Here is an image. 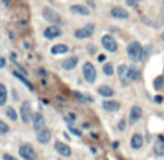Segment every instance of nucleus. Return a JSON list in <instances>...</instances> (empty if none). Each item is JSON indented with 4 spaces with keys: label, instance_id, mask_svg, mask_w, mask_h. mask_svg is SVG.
Instances as JSON below:
<instances>
[{
    "label": "nucleus",
    "instance_id": "f8f14e48",
    "mask_svg": "<svg viewBox=\"0 0 164 160\" xmlns=\"http://www.w3.org/2000/svg\"><path fill=\"white\" fill-rule=\"evenodd\" d=\"M111 14H112V17H115V19H128V12L123 9V7H120V6H115V7H112L111 9Z\"/></svg>",
    "mask_w": 164,
    "mask_h": 160
},
{
    "label": "nucleus",
    "instance_id": "2f4dec72",
    "mask_svg": "<svg viewBox=\"0 0 164 160\" xmlns=\"http://www.w3.org/2000/svg\"><path fill=\"white\" fill-rule=\"evenodd\" d=\"M118 130H120V131H124V130H125V121L124 120H121L118 123Z\"/></svg>",
    "mask_w": 164,
    "mask_h": 160
},
{
    "label": "nucleus",
    "instance_id": "20e7f679",
    "mask_svg": "<svg viewBox=\"0 0 164 160\" xmlns=\"http://www.w3.org/2000/svg\"><path fill=\"white\" fill-rule=\"evenodd\" d=\"M43 17H45V20H48V22H51V23H55V25H61L62 23V17H61V14L56 13L53 9H51V7H45L43 9Z\"/></svg>",
    "mask_w": 164,
    "mask_h": 160
},
{
    "label": "nucleus",
    "instance_id": "0eeeda50",
    "mask_svg": "<svg viewBox=\"0 0 164 160\" xmlns=\"http://www.w3.org/2000/svg\"><path fill=\"white\" fill-rule=\"evenodd\" d=\"M102 46L108 51V52H115L117 49H118V45H117V42L115 39L112 38V36H109V35H105V36H102Z\"/></svg>",
    "mask_w": 164,
    "mask_h": 160
},
{
    "label": "nucleus",
    "instance_id": "2eb2a0df",
    "mask_svg": "<svg viewBox=\"0 0 164 160\" xmlns=\"http://www.w3.org/2000/svg\"><path fill=\"white\" fill-rule=\"evenodd\" d=\"M130 144H131V147H133V149H135V150L141 149V147H143V144H144V137H143L141 134H134V136L131 137Z\"/></svg>",
    "mask_w": 164,
    "mask_h": 160
},
{
    "label": "nucleus",
    "instance_id": "393cba45",
    "mask_svg": "<svg viewBox=\"0 0 164 160\" xmlns=\"http://www.w3.org/2000/svg\"><path fill=\"white\" fill-rule=\"evenodd\" d=\"M6 116L10 118L12 121H16L17 120V114H16V111H14L13 107H9L7 110H6Z\"/></svg>",
    "mask_w": 164,
    "mask_h": 160
},
{
    "label": "nucleus",
    "instance_id": "b1692460",
    "mask_svg": "<svg viewBox=\"0 0 164 160\" xmlns=\"http://www.w3.org/2000/svg\"><path fill=\"white\" fill-rule=\"evenodd\" d=\"M73 95H75L78 100L83 101V103H92V101H94V100H92V97H89V95H86V94H81V93H78V91H75Z\"/></svg>",
    "mask_w": 164,
    "mask_h": 160
},
{
    "label": "nucleus",
    "instance_id": "1a4fd4ad",
    "mask_svg": "<svg viewBox=\"0 0 164 160\" xmlns=\"http://www.w3.org/2000/svg\"><path fill=\"white\" fill-rule=\"evenodd\" d=\"M55 150L61 154V156H65V157H69L71 154H72V150H71V147L68 144H65L63 141H55Z\"/></svg>",
    "mask_w": 164,
    "mask_h": 160
},
{
    "label": "nucleus",
    "instance_id": "6ab92c4d",
    "mask_svg": "<svg viewBox=\"0 0 164 160\" xmlns=\"http://www.w3.org/2000/svg\"><path fill=\"white\" fill-rule=\"evenodd\" d=\"M98 93H99V95H102V97H105V98H109V97L114 95V90H112L109 85H101V87L98 88Z\"/></svg>",
    "mask_w": 164,
    "mask_h": 160
},
{
    "label": "nucleus",
    "instance_id": "dca6fc26",
    "mask_svg": "<svg viewBox=\"0 0 164 160\" xmlns=\"http://www.w3.org/2000/svg\"><path fill=\"white\" fill-rule=\"evenodd\" d=\"M102 107H104V110H107V111H117V110H120V103L118 101H114V100H105L104 103H102Z\"/></svg>",
    "mask_w": 164,
    "mask_h": 160
},
{
    "label": "nucleus",
    "instance_id": "6e6552de",
    "mask_svg": "<svg viewBox=\"0 0 164 160\" xmlns=\"http://www.w3.org/2000/svg\"><path fill=\"white\" fill-rule=\"evenodd\" d=\"M32 123H33V128L36 133H39L42 128H45V117L41 113H33L32 116Z\"/></svg>",
    "mask_w": 164,
    "mask_h": 160
},
{
    "label": "nucleus",
    "instance_id": "4be33fe9",
    "mask_svg": "<svg viewBox=\"0 0 164 160\" xmlns=\"http://www.w3.org/2000/svg\"><path fill=\"white\" fill-rule=\"evenodd\" d=\"M127 77H128V81H135V80L140 78V72H138L137 68H128V74H127Z\"/></svg>",
    "mask_w": 164,
    "mask_h": 160
},
{
    "label": "nucleus",
    "instance_id": "7ed1b4c3",
    "mask_svg": "<svg viewBox=\"0 0 164 160\" xmlns=\"http://www.w3.org/2000/svg\"><path fill=\"white\" fill-rule=\"evenodd\" d=\"M82 74H83V78H85L86 82H89V84H94V82H95L96 69L91 62H85V64H83V67H82Z\"/></svg>",
    "mask_w": 164,
    "mask_h": 160
},
{
    "label": "nucleus",
    "instance_id": "423d86ee",
    "mask_svg": "<svg viewBox=\"0 0 164 160\" xmlns=\"http://www.w3.org/2000/svg\"><path fill=\"white\" fill-rule=\"evenodd\" d=\"M32 116H33V113H32L30 103H29V101L22 103V107H20V117H22V121H23L25 124H29V123L32 121Z\"/></svg>",
    "mask_w": 164,
    "mask_h": 160
},
{
    "label": "nucleus",
    "instance_id": "9d476101",
    "mask_svg": "<svg viewBox=\"0 0 164 160\" xmlns=\"http://www.w3.org/2000/svg\"><path fill=\"white\" fill-rule=\"evenodd\" d=\"M61 33H62V30L59 29V26H49L45 29V32H43V35H45V38L46 39H55V38H58V36H61Z\"/></svg>",
    "mask_w": 164,
    "mask_h": 160
},
{
    "label": "nucleus",
    "instance_id": "72a5a7b5",
    "mask_svg": "<svg viewBox=\"0 0 164 160\" xmlns=\"http://www.w3.org/2000/svg\"><path fill=\"white\" fill-rule=\"evenodd\" d=\"M71 133L76 134V136H81V131H78V130H75V128H71Z\"/></svg>",
    "mask_w": 164,
    "mask_h": 160
},
{
    "label": "nucleus",
    "instance_id": "f257e3e1",
    "mask_svg": "<svg viewBox=\"0 0 164 160\" xmlns=\"http://www.w3.org/2000/svg\"><path fill=\"white\" fill-rule=\"evenodd\" d=\"M127 53L133 61H141L143 59V46L140 42H131L127 48Z\"/></svg>",
    "mask_w": 164,
    "mask_h": 160
},
{
    "label": "nucleus",
    "instance_id": "f3484780",
    "mask_svg": "<svg viewBox=\"0 0 164 160\" xmlns=\"http://www.w3.org/2000/svg\"><path fill=\"white\" fill-rule=\"evenodd\" d=\"M71 12L76 14H82V16H88L89 14V9L86 6H82V4H73L71 7Z\"/></svg>",
    "mask_w": 164,
    "mask_h": 160
},
{
    "label": "nucleus",
    "instance_id": "c756f323",
    "mask_svg": "<svg viewBox=\"0 0 164 160\" xmlns=\"http://www.w3.org/2000/svg\"><path fill=\"white\" fill-rule=\"evenodd\" d=\"M125 3H127L130 7H137V3H138V0H125Z\"/></svg>",
    "mask_w": 164,
    "mask_h": 160
},
{
    "label": "nucleus",
    "instance_id": "bb28decb",
    "mask_svg": "<svg viewBox=\"0 0 164 160\" xmlns=\"http://www.w3.org/2000/svg\"><path fill=\"white\" fill-rule=\"evenodd\" d=\"M9 131H10L9 126H7L3 120H0V134H7Z\"/></svg>",
    "mask_w": 164,
    "mask_h": 160
},
{
    "label": "nucleus",
    "instance_id": "ddd939ff",
    "mask_svg": "<svg viewBox=\"0 0 164 160\" xmlns=\"http://www.w3.org/2000/svg\"><path fill=\"white\" fill-rule=\"evenodd\" d=\"M141 116H143V110H141V107L134 105L133 108H131V111H130V121H131V123H137V121L141 118Z\"/></svg>",
    "mask_w": 164,
    "mask_h": 160
},
{
    "label": "nucleus",
    "instance_id": "39448f33",
    "mask_svg": "<svg viewBox=\"0 0 164 160\" xmlns=\"http://www.w3.org/2000/svg\"><path fill=\"white\" fill-rule=\"evenodd\" d=\"M94 30H95V25L89 23L86 26L75 30V38H78V39H88V38H91L94 35Z\"/></svg>",
    "mask_w": 164,
    "mask_h": 160
},
{
    "label": "nucleus",
    "instance_id": "4468645a",
    "mask_svg": "<svg viewBox=\"0 0 164 160\" xmlns=\"http://www.w3.org/2000/svg\"><path fill=\"white\" fill-rule=\"evenodd\" d=\"M78 56H71L68 59H65L63 62H62V68L63 69H66V71H71V69H73V68L78 65Z\"/></svg>",
    "mask_w": 164,
    "mask_h": 160
},
{
    "label": "nucleus",
    "instance_id": "5701e85b",
    "mask_svg": "<svg viewBox=\"0 0 164 160\" xmlns=\"http://www.w3.org/2000/svg\"><path fill=\"white\" fill-rule=\"evenodd\" d=\"M154 153L157 154V156H164V141H157L155 144H154Z\"/></svg>",
    "mask_w": 164,
    "mask_h": 160
},
{
    "label": "nucleus",
    "instance_id": "412c9836",
    "mask_svg": "<svg viewBox=\"0 0 164 160\" xmlns=\"http://www.w3.org/2000/svg\"><path fill=\"white\" fill-rule=\"evenodd\" d=\"M7 101V90L4 87V84L0 82V107H3Z\"/></svg>",
    "mask_w": 164,
    "mask_h": 160
},
{
    "label": "nucleus",
    "instance_id": "a878e982",
    "mask_svg": "<svg viewBox=\"0 0 164 160\" xmlns=\"http://www.w3.org/2000/svg\"><path fill=\"white\" fill-rule=\"evenodd\" d=\"M14 77H17V78H19V80L22 81V82L26 85L27 88H29V90H32V91H33V85H32V84H30V82H29V81H27L25 77H22V74H19V72H14Z\"/></svg>",
    "mask_w": 164,
    "mask_h": 160
},
{
    "label": "nucleus",
    "instance_id": "aec40b11",
    "mask_svg": "<svg viewBox=\"0 0 164 160\" xmlns=\"http://www.w3.org/2000/svg\"><path fill=\"white\" fill-rule=\"evenodd\" d=\"M68 46L66 45H63V43H58V45H55L52 46V49H51V52L53 53V55H61V53H66L68 52Z\"/></svg>",
    "mask_w": 164,
    "mask_h": 160
},
{
    "label": "nucleus",
    "instance_id": "f03ea898",
    "mask_svg": "<svg viewBox=\"0 0 164 160\" xmlns=\"http://www.w3.org/2000/svg\"><path fill=\"white\" fill-rule=\"evenodd\" d=\"M19 154H20L22 159H25V160H38L36 150L29 143H25V144H22V146L19 147Z\"/></svg>",
    "mask_w": 164,
    "mask_h": 160
},
{
    "label": "nucleus",
    "instance_id": "a211bd4d",
    "mask_svg": "<svg viewBox=\"0 0 164 160\" xmlns=\"http://www.w3.org/2000/svg\"><path fill=\"white\" fill-rule=\"evenodd\" d=\"M127 74H128V67H127V65H120V67H118V77H120V80L123 81L124 85H127V84L130 82Z\"/></svg>",
    "mask_w": 164,
    "mask_h": 160
},
{
    "label": "nucleus",
    "instance_id": "9b49d317",
    "mask_svg": "<svg viewBox=\"0 0 164 160\" xmlns=\"http://www.w3.org/2000/svg\"><path fill=\"white\" fill-rule=\"evenodd\" d=\"M51 138H52V133H51V130L49 128H42L41 131L38 133V141L41 143V144H48L49 141H51Z\"/></svg>",
    "mask_w": 164,
    "mask_h": 160
},
{
    "label": "nucleus",
    "instance_id": "f704fd0d",
    "mask_svg": "<svg viewBox=\"0 0 164 160\" xmlns=\"http://www.w3.org/2000/svg\"><path fill=\"white\" fill-rule=\"evenodd\" d=\"M155 101H157V103H161V101H163V97H155Z\"/></svg>",
    "mask_w": 164,
    "mask_h": 160
},
{
    "label": "nucleus",
    "instance_id": "7c9ffc66",
    "mask_svg": "<svg viewBox=\"0 0 164 160\" xmlns=\"http://www.w3.org/2000/svg\"><path fill=\"white\" fill-rule=\"evenodd\" d=\"M3 160H17L14 156L12 154H9V153H6V154H3Z\"/></svg>",
    "mask_w": 164,
    "mask_h": 160
},
{
    "label": "nucleus",
    "instance_id": "c85d7f7f",
    "mask_svg": "<svg viewBox=\"0 0 164 160\" xmlns=\"http://www.w3.org/2000/svg\"><path fill=\"white\" fill-rule=\"evenodd\" d=\"M104 74L108 75V77L114 74V67H112V64H105V65H104Z\"/></svg>",
    "mask_w": 164,
    "mask_h": 160
},
{
    "label": "nucleus",
    "instance_id": "473e14b6",
    "mask_svg": "<svg viewBox=\"0 0 164 160\" xmlns=\"http://www.w3.org/2000/svg\"><path fill=\"white\" fill-rule=\"evenodd\" d=\"M66 121H69V123H73V121H75V116H73V114H69L68 117H66Z\"/></svg>",
    "mask_w": 164,
    "mask_h": 160
},
{
    "label": "nucleus",
    "instance_id": "cd10ccee",
    "mask_svg": "<svg viewBox=\"0 0 164 160\" xmlns=\"http://www.w3.org/2000/svg\"><path fill=\"white\" fill-rule=\"evenodd\" d=\"M163 84H164L163 77H157V78L154 80V88H155V90H160V88L163 87Z\"/></svg>",
    "mask_w": 164,
    "mask_h": 160
},
{
    "label": "nucleus",
    "instance_id": "c9c22d12",
    "mask_svg": "<svg viewBox=\"0 0 164 160\" xmlns=\"http://www.w3.org/2000/svg\"><path fill=\"white\" fill-rule=\"evenodd\" d=\"M161 40H163V42H164V32H163V33H161Z\"/></svg>",
    "mask_w": 164,
    "mask_h": 160
}]
</instances>
